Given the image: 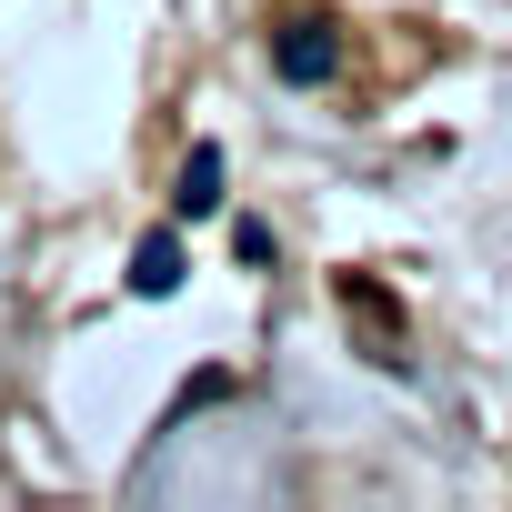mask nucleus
Returning a JSON list of instances; mask_svg holds the SVG:
<instances>
[{
	"label": "nucleus",
	"mask_w": 512,
	"mask_h": 512,
	"mask_svg": "<svg viewBox=\"0 0 512 512\" xmlns=\"http://www.w3.org/2000/svg\"><path fill=\"white\" fill-rule=\"evenodd\" d=\"M131 282H141V292H171V282H181V251H171V241H141V272H131Z\"/></svg>",
	"instance_id": "3"
},
{
	"label": "nucleus",
	"mask_w": 512,
	"mask_h": 512,
	"mask_svg": "<svg viewBox=\"0 0 512 512\" xmlns=\"http://www.w3.org/2000/svg\"><path fill=\"white\" fill-rule=\"evenodd\" d=\"M272 61H282V81H332L342 41H332L322 21H302V31H282V41H272Z\"/></svg>",
	"instance_id": "1"
},
{
	"label": "nucleus",
	"mask_w": 512,
	"mask_h": 512,
	"mask_svg": "<svg viewBox=\"0 0 512 512\" xmlns=\"http://www.w3.org/2000/svg\"><path fill=\"white\" fill-rule=\"evenodd\" d=\"M221 201V151H191V171H181V211H211Z\"/></svg>",
	"instance_id": "2"
}]
</instances>
